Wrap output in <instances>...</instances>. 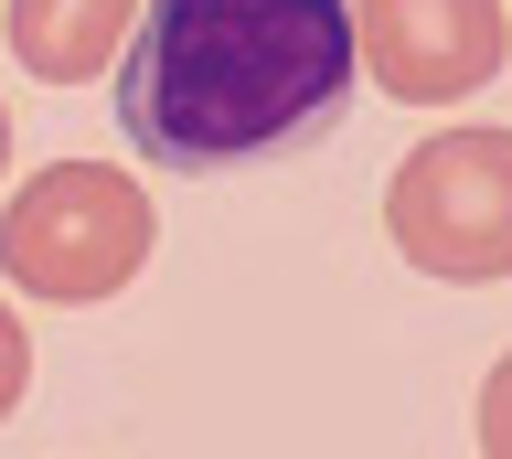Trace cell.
<instances>
[{"label":"cell","mask_w":512,"mask_h":459,"mask_svg":"<svg viewBox=\"0 0 512 459\" xmlns=\"http://www.w3.org/2000/svg\"><path fill=\"white\" fill-rule=\"evenodd\" d=\"M139 267H150V193L107 161L32 171L11 193V214H0V278L22 299L86 310V299H118Z\"/></svg>","instance_id":"7a4b0ae2"},{"label":"cell","mask_w":512,"mask_h":459,"mask_svg":"<svg viewBox=\"0 0 512 459\" xmlns=\"http://www.w3.org/2000/svg\"><path fill=\"white\" fill-rule=\"evenodd\" d=\"M352 65L406 107L480 97L502 75V0H352Z\"/></svg>","instance_id":"277c9868"},{"label":"cell","mask_w":512,"mask_h":459,"mask_svg":"<svg viewBox=\"0 0 512 459\" xmlns=\"http://www.w3.org/2000/svg\"><path fill=\"white\" fill-rule=\"evenodd\" d=\"M22 385H32V331L11 321V310H0V417L22 406Z\"/></svg>","instance_id":"52a82bcc"},{"label":"cell","mask_w":512,"mask_h":459,"mask_svg":"<svg viewBox=\"0 0 512 459\" xmlns=\"http://www.w3.org/2000/svg\"><path fill=\"white\" fill-rule=\"evenodd\" d=\"M352 75L342 0H150L118 65V129L160 171H224L342 118Z\"/></svg>","instance_id":"6da1fadb"},{"label":"cell","mask_w":512,"mask_h":459,"mask_svg":"<svg viewBox=\"0 0 512 459\" xmlns=\"http://www.w3.org/2000/svg\"><path fill=\"white\" fill-rule=\"evenodd\" d=\"M0 171H11V107H0Z\"/></svg>","instance_id":"ba28073f"},{"label":"cell","mask_w":512,"mask_h":459,"mask_svg":"<svg viewBox=\"0 0 512 459\" xmlns=\"http://www.w3.org/2000/svg\"><path fill=\"white\" fill-rule=\"evenodd\" d=\"M128 22H139V0H11V54L43 86H86L128 43Z\"/></svg>","instance_id":"5b68a950"},{"label":"cell","mask_w":512,"mask_h":459,"mask_svg":"<svg viewBox=\"0 0 512 459\" xmlns=\"http://www.w3.org/2000/svg\"><path fill=\"white\" fill-rule=\"evenodd\" d=\"M384 235L427 278H512V129H438L384 182Z\"/></svg>","instance_id":"3957f363"},{"label":"cell","mask_w":512,"mask_h":459,"mask_svg":"<svg viewBox=\"0 0 512 459\" xmlns=\"http://www.w3.org/2000/svg\"><path fill=\"white\" fill-rule=\"evenodd\" d=\"M480 459H512V353L491 363V385H480Z\"/></svg>","instance_id":"8992f818"}]
</instances>
